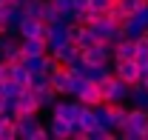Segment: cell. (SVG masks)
<instances>
[{
  "mask_svg": "<svg viewBox=\"0 0 148 140\" xmlns=\"http://www.w3.org/2000/svg\"><path fill=\"white\" fill-rule=\"evenodd\" d=\"M120 137H125V140H148V109L131 106L128 114H125V123L120 129Z\"/></svg>",
  "mask_w": 148,
  "mask_h": 140,
  "instance_id": "cell-1",
  "label": "cell"
},
{
  "mask_svg": "<svg viewBox=\"0 0 148 140\" xmlns=\"http://www.w3.org/2000/svg\"><path fill=\"white\" fill-rule=\"evenodd\" d=\"M88 32L94 35V40H100V43H111V46H117L120 40H123V29H120V23H114L108 15H100L97 20L88 23Z\"/></svg>",
  "mask_w": 148,
  "mask_h": 140,
  "instance_id": "cell-2",
  "label": "cell"
},
{
  "mask_svg": "<svg viewBox=\"0 0 148 140\" xmlns=\"http://www.w3.org/2000/svg\"><path fill=\"white\" fill-rule=\"evenodd\" d=\"M128 91H131V83L120 80L117 74H108L106 80H100L103 103H128Z\"/></svg>",
  "mask_w": 148,
  "mask_h": 140,
  "instance_id": "cell-3",
  "label": "cell"
},
{
  "mask_svg": "<svg viewBox=\"0 0 148 140\" xmlns=\"http://www.w3.org/2000/svg\"><path fill=\"white\" fill-rule=\"evenodd\" d=\"M14 123H17V137H23V140H46L49 137V129L37 120V112L34 114H17Z\"/></svg>",
  "mask_w": 148,
  "mask_h": 140,
  "instance_id": "cell-4",
  "label": "cell"
},
{
  "mask_svg": "<svg viewBox=\"0 0 148 140\" xmlns=\"http://www.w3.org/2000/svg\"><path fill=\"white\" fill-rule=\"evenodd\" d=\"M111 60H114V46L111 43L94 40L88 49H83V63H88V66H100V63H111Z\"/></svg>",
  "mask_w": 148,
  "mask_h": 140,
  "instance_id": "cell-5",
  "label": "cell"
},
{
  "mask_svg": "<svg viewBox=\"0 0 148 140\" xmlns=\"http://www.w3.org/2000/svg\"><path fill=\"white\" fill-rule=\"evenodd\" d=\"M111 66H114V74H117L120 80L131 83V86L143 80V66H140L134 57H128V60H111Z\"/></svg>",
  "mask_w": 148,
  "mask_h": 140,
  "instance_id": "cell-6",
  "label": "cell"
},
{
  "mask_svg": "<svg viewBox=\"0 0 148 140\" xmlns=\"http://www.w3.org/2000/svg\"><path fill=\"white\" fill-rule=\"evenodd\" d=\"M66 43H69V23H63V20L49 23V32H46V46H49V52H54V49L66 46Z\"/></svg>",
  "mask_w": 148,
  "mask_h": 140,
  "instance_id": "cell-7",
  "label": "cell"
},
{
  "mask_svg": "<svg viewBox=\"0 0 148 140\" xmlns=\"http://www.w3.org/2000/svg\"><path fill=\"white\" fill-rule=\"evenodd\" d=\"M49 77H51V89H54L60 97H71L74 94V77H71V71L66 69V66L57 69V71H51Z\"/></svg>",
  "mask_w": 148,
  "mask_h": 140,
  "instance_id": "cell-8",
  "label": "cell"
},
{
  "mask_svg": "<svg viewBox=\"0 0 148 140\" xmlns=\"http://www.w3.org/2000/svg\"><path fill=\"white\" fill-rule=\"evenodd\" d=\"M69 43H74V46L83 52V49H88V46L94 43V35L88 32V26H86V23L74 20V23H69Z\"/></svg>",
  "mask_w": 148,
  "mask_h": 140,
  "instance_id": "cell-9",
  "label": "cell"
},
{
  "mask_svg": "<svg viewBox=\"0 0 148 140\" xmlns=\"http://www.w3.org/2000/svg\"><path fill=\"white\" fill-rule=\"evenodd\" d=\"M46 32H49V23H43L40 17H29V15L20 20V26H17L20 37H43L46 40Z\"/></svg>",
  "mask_w": 148,
  "mask_h": 140,
  "instance_id": "cell-10",
  "label": "cell"
},
{
  "mask_svg": "<svg viewBox=\"0 0 148 140\" xmlns=\"http://www.w3.org/2000/svg\"><path fill=\"white\" fill-rule=\"evenodd\" d=\"M74 97H77V100H80L83 106H100V103H103L100 83H94V80H88V77H86V83L80 86V91H77Z\"/></svg>",
  "mask_w": 148,
  "mask_h": 140,
  "instance_id": "cell-11",
  "label": "cell"
},
{
  "mask_svg": "<svg viewBox=\"0 0 148 140\" xmlns=\"http://www.w3.org/2000/svg\"><path fill=\"white\" fill-rule=\"evenodd\" d=\"M14 109H17V114H34V112H40L34 89H20V94L14 97Z\"/></svg>",
  "mask_w": 148,
  "mask_h": 140,
  "instance_id": "cell-12",
  "label": "cell"
},
{
  "mask_svg": "<svg viewBox=\"0 0 148 140\" xmlns=\"http://www.w3.org/2000/svg\"><path fill=\"white\" fill-rule=\"evenodd\" d=\"M54 60H60L63 66H71V63H77V60H83V52L74 46V43H66V46H60V49H54V52H49Z\"/></svg>",
  "mask_w": 148,
  "mask_h": 140,
  "instance_id": "cell-13",
  "label": "cell"
},
{
  "mask_svg": "<svg viewBox=\"0 0 148 140\" xmlns=\"http://www.w3.org/2000/svg\"><path fill=\"white\" fill-rule=\"evenodd\" d=\"M46 129H49V137H57V140L71 137V120H66V117H54L51 114V120L46 123Z\"/></svg>",
  "mask_w": 148,
  "mask_h": 140,
  "instance_id": "cell-14",
  "label": "cell"
},
{
  "mask_svg": "<svg viewBox=\"0 0 148 140\" xmlns=\"http://www.w3.org/2000/svg\"><path fill=\"white\" fill-rule=\"evenodd\" d=\"M20 52L26 57H34V54H46L49 46H46L43 37H20Z\"/></svg>",
  "mask_w": 148,
  "mask_h": 140,
  "instance_id": "cell-15",
  "label": "cell"
},
{
  "mask_svg": "<svg viewBox=\"0 0 148 140\" xmlns=\"http://www.w3.org/2000/svg\"><path fill=\"white\" fill-rule=\"evenodd\" d=\"M120 29H123V37H131V40H134V37H140V35H143L148 26H145V23H140V20L134 17V15H128V17L120 23Z\"/></svg>",
  "mask_w": 148,
  "mask_h": 140,
  "instance_id": "cell-16",
  "label": "cell"
},
{
  "mask_svg": "<svg viewBox=\"0 0 148 140\" xmlns=\"http://www.w3.org/2000/svg\"><path fill=\"white\" fill-rule=\"evenodd\" d=\"M34 17H40L43 23H54V20H60V12H57V6L51 3V0H40Z\"/></svg>",
  "mask_w": 148,
  "mask_h": 140,
  "instance_id": "cell-17",
  "label": "cell"
},
{
  "mask_svg": "<svg viewBox=\"0 0 148 140\" xmlns=\"http://www.w3.org/2000/svg\"><path fill=\"white\" fill-rule=\"evenodd\" d=\"M128 103L137 106V109H148V89L143 83H134L128 91Z\"/></svg>",
  "mask_w": 148,
  "mask_h": 140,
  "instance_id": "cell-18",
  "label": "cell"
},
{
  "mask_svg": "<svg viewBox=\"0 0 148 140\" xmlns=\"http://www.w3.org/2000/svg\"><path fill=\"white\" fill-rule=\"evenodd\" d=\"M49 60H51V54L46 52V54H34V57H26L23 63H26V69L32 71H49Z\"/></svg>",
  "mask_w": 148,
  "mask_h": 140,
  "instance_id": "cell-19",
  "label": "cell"
},
{
  "mask_svg": "<svg viewBox=\"0 0 148 140\" xmlns=\"http://www.w3.org/2000/svg\"><path fill=\"white\" fill-rule=\"evenodd\" d=\"M128 57H134V40L131 37H123L114 46V60H128Z\"/></svg>",
  "mask_w": 148,
  "mask_h": 140,
  "instance_id": "cell-20",
  "label": "cell"
},
{
  "mask_svg": "<svg viewBox=\"0 0 148 140\" xmlns=\"http://www.w3.org/2000/svg\"><path fill=\"white\" fill-rule=\"evenodd\" d=\"M74 123H80V126H83L86 132H88V129H94V126H97V114H94V106H83Z\"/></svg>",
  "mask_w": 148,
  "mask_h": 140,
  "instance_id": "cell-21",
  "label": "cell"
},
{
  "mask_svg": "<svg viewBox=\"0 0 148 140\" xmlns=\"http://www.w3.org/2000/svg\"><path fill=\"white\" fill-rule=\"evenodd\" d=\"M34 94H37V103H40V109H51V103H54L57 97H60V94H57V91H54L51 86H46V89H37Z\"/></svg>",
  "mask_w": 148,
  "mask_h": 140,
  "instance_id": "cell-22",
  "label": "cell"
},
{
  "mask_svg": "<svg viewBox=\"0 0 148 140\" xmlns=\"http://www.w3.org/2000/svg\"><path fill=\"white\" fill-rule=\"evenodd\" d=\"M29 77H32V71L26 69V63H14V69H12V80L26 89V86H29Z\"/></svg>",
  "mask_w": 148,
  "mask_h": 140,
  "instance_id": "cell-23",
  "label": "cell"
},
{
  "mask_svg": "<svg viewBox=\"0 0 148 140\" xmlns=\"http://www.w3.org/2000/svg\"><path fill=\"white\" fill-rule=\"evenodd\" d=\"M114 23H123V20L128 17V12H125V6L120 3V0H111V6H108V12H106Z\"/></svg>",
  "mask_w": 148,
  "mask_h": 140,
  "instance_id": "cell-24",
  "label": "cell"
},
{
  "mask_svg": "<svg viewBox=\"0 0 148 140\" xmlns=\"http://www.w3.org/2000/svg\"><path fill=\"white\" fill-rule=\"evenodd\" d=\"M114 137V129H106V126H94V129H88V140H111Z\"/></svg>",
  "mask_w": 148,
  "mask_h": 140,
  "instance_id": "cell-25",
  "label": "cell"
},
{
  "mask_svg": "<svg viewBox=\"0 0 148 140\" xmlns=\"http://www.w3.org/2000/svg\"><path fill=\"white\" fill-rule=\"evenodd\" d=\"M0 140H17V123H14V117L6 120L3 132H0Z\"/></svg>",
  "mask_w": 148,
  "mask_h": 140,
  "instance_id": "cell-26",
  "label": "cell"
},
{
  "mask_svg": "<svg viewBox=\"0 0 148 140\" xmlns=\"http://www.w3.org/2000/svg\"><path fill=\"white\" fill-rule=\"evenodd\" d=\"M111 6V0H88V9H94V12H100V15H106Z\"/></svg>",
  "mask_w": 148,
  "mask_h": 140,
  "instance_id": "cell-27",
  "label": "cell"
},
{
  "mask_svg": "<svg viewBox=\"0 0 148 140\" xmlns=\"http://www.w3.org/2000/svg\"><path fill=\"white\" fill-rule=\"evenodd\" d=\"M120 3L125 6V12H128V15H134V12H137L143 3H148V0H120Z\"/></svg>",
  "mask_w": 148,
  "mask_h": 140,
  "instance_id": "cell-28",
  "label": "cell"
},
{
  "mask_svg": "<svg viewBox=\"0 0 148 140\" xmlns=\"http://www.w3.org/2000/svg\"><path fill=\"white\" fill-rule=\"evenodd\" d=\"M134 17L140 20V23H145V26H148V3H143V6L134 12Z\"/></svg>",
  "mask_w": 148,
  "mask_h": 140,
  "instance_id": "cell-29",
  "label": "cell"
},
{
  "mask_svg": "<svg viewBox=\"0 0 148 140\" xmlns=\"http://www.w3.org/2000/svg\"><path fill=\"white\" fill-rule=\"evenodd\" d=\"M57 6V12H69V9H74V0H51Z\"/></svg>",
  "mask_w": 148,
  "mask_h": 140,
  "instance_id": "cell-30",
  "label": "cell"
},
{
  "mask_svg": "<svg viewBox=\"0 0 148 140\" xmlns=\"http://www.w3.org/2000/svg\"><path fill=\"white\" fill-rule=\"evenodd\" d=\"M74 9H77V12H83V9H88V0H74Z\"/></svg>",
  "mask_w": 148,
  "mask_h": 140,
  "instance_id": "cell-31",
  "label": "cell"
},
{
  "mask_svg": "<svg viewBox=\"0 0 148 140\" xmlns=\"http://www.w3.org/2000/svg\"><path fill=\"white\" fill-rule=\"evenodd\" d=\"M6 120H9V117H6V114H0V132H3V126H6Z\"/></svg>",
  "mask_w": 148,
  "mask_h": 140,
  "instance_id": "cell-32",
  "label": "cell"
},
{
  "mask_svg": "<svg viewBox=\"0 0 148 140\" xmlns=\"http://www.w3.org/2000/svg\"><path fill=\"white\" fill-rule=\"evenodd\" d=\"M6 112V97H0V114Z\"/></svg>",
  "mask_w": 148,
  "mask_h": 140,
  "instance_id": "cell-33",
  "label": "cell"
},
{
  "mask_svg": "<svg viewBox=\"0 0 148 140\" xmlns=\"http://www.w3.org/2000/svg\"><path fill=\"white\" fill-rule=\"evenodd\" d=\"M140 83H143V86H145V89H148V74H145V77H143V80H140Z\"/></svg>",
  "mask_w": 148,
  "mask_h": 140,
  "instance_id": "cell-34",
  "label": "cell"
},
{
  "mask_svg": "<svg viewBox=\"0 0 148 140\" xmlns=\"http://www.w3.org/2000/svg\"><path fill=\"white\" fill-rule=\"evenodd\" d=\"M0 35H3V29H0Z\"/></svg>",
  "mask_w": 148,
  "mask_h": 140,
  "instance_id": "cell-35",
  "label": "cell"
}]
</instances>
